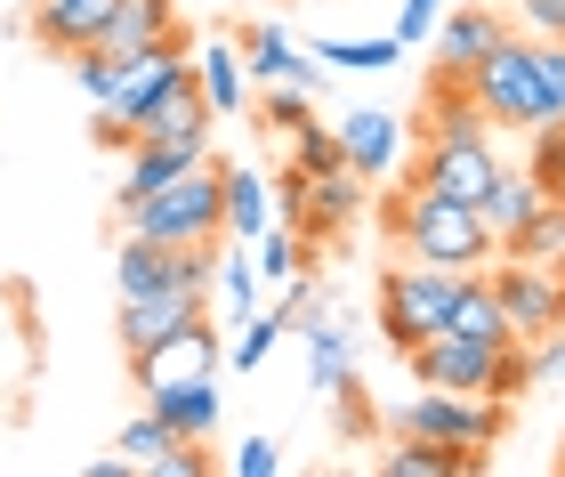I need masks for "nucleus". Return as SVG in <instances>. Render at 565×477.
Returning a JSON list of instances; mask_svg holds the SVG:
<instances>
[{
  "mask_svg": "<svg viewBox=\"0 0 565 477\" xmlns=\"http://www.w3.org/2000/svg\"><path fill=\"white\" fill-rule=\"evenodd\" d=\"M509 430V405L501 396H469V389H413L396 405V437H428V445H452L460 462H484Z\"/></svg>",
  "mask_w": 565,
  "mask_h": 477,
  "instance_id": "3",
  "label": "nucleus"
},
{
  "mask_svg": "<svg viewBox=\"0 0 565 477\" xmlns=\"http://www.w3.org/2000/svg\"><path fill=\"white\" fill-rule=\"evenodd\" d=\"M493 179H501L493 130H477V138H428V155L413 170V187L452 194V203H484V187H493Z\"/></svg>",
  "mask_w": 565,
  "mask_h": 477,
  "instance_id": "7",
  "label": "nucleus"
},
{
  "mask_svg": "<svg viewBox=\"0 0 565 477\" xmlns=\"http://www.w3.org/2000/svg\"><path fill=\"white\" fill-rule=\"evenodd\" d=\"M501 259H565V194H550V203L501 243Z\"/></svg>",
  "mask_w": 565,
  "mask_h": 477,
  "instance_id": "27",
  "label": "nucleus"
},
{
  "mask_svg": "<svg viewBox=\"0 0 565 477\" xmlns=\"http://www.w3.org/2000/svg\"><path fill=\"white\" fill-rule=\"evenodd\" d=\"M469 89H477V106H484L493 130H542V106H533V73H525V41L518 33L493 41L469 65Z\"/></svg>",
  "mask_w": 565,
  "mask_h": 477,
  "instance_id": "6",
  "label": "nucleus"
},
{
  "mask_svg": "<svg viewBox=\"0 0 565 477\" xmlns=\"http://www.w3.org/2000/svg\"><path fill=\"white\" fill-rule=\"evenodd\" d=\"M250 267H259L267 284H291V275H299V227L267 219V235H250Z\"/></svg>",
  "mask_w": 565,
  "mask_h": 477,
  "instance_id": "32",
  "label": "nucleus"
},
{
  "mask_svg": "<svg viewBox=\"0 0 565 477\" xmlns=\"http://www.w3.org/2000/svg\"><path fill=\"white\" fill-rule=\"evenodd\" d=\"M194 316H211V299L202 292H138V299H121V316H114V340H121V357H146L153 340H170L178 324H194Z\"/></svg>",
  "mask_w": 565,
  "mask_h": 477,
  "instance_id": "10",
  "label": "nucleus"
},
{
  "mask_svg": "<svg viewBox=\"0 0 565 477\" xmlns=\"http://www.w3.org/2000/svg\"><path fill=\"white\" fill-rule=\"evenodd\" d=\"M380 219H388V235L404 259L420 267H484L493 259V235H484L477 203H452V194H428V187H396L388 203H380Z\"/></svg>",
  "mask_w": 565,
  "mask_h": 477,
  "instance_id": "1",
  "label": "nucleus"
},
{
  "mask_svg": "<svg viewBox=\"0 0 565 477\" xmlns=\"http://www.w3.org/2000/svg\"><path fill=\"white\" fill-rule=\"evenodd\" d=\"M307 114H316V89H299V82H267V97H259V130H282V138H291Z\"/></svg>",
  "mask_w": 565,
  "mask_h": 477,
  "instance_id": "33",
  "label": "nucleus"
},
{
  "mask_svg": "<svg viewBox=\"0 0 565 477\" xmlns=\"http://www.w3.org/2000/svg\"><path fill=\"white\" fill-rule=\"evenodd\" d=\"M299 340H307V381H316L323 396L355 381V324H348V316H331V308H323Z\"/></svg>",
  "mask_w": 565,
  "mask_h": 477,
  "instance_id": "19",
  "label": "nucleus"
},
{
  "mask_svg": "<svg viewBox=\"0 0 565 477\" xmlns=\"http://www.w3.org/2000/svg\"><path fill=\"white\" fill-rule=\"evenodd\" d=\"M331 130H340V155H348V170H355L364 187L396 179V162H404V114H388V106H355V114L331 121Z\"/></svg>",
  "mask_w": 565,
  "mask_h": 477,
  "instance_id": "9",
  "label": "nucleus"
},
{
  "mask_svg": "<svg viewBox=\"0 0 565 477\" xmlns=\"http://www.w3.org/2000/svg\"><path fill=\"white\" fill-rule=\"evenodd\" d=\"M509 9H518V0H509Z\"/></svg>",
  "mask_w": 565,
  "mask_h": 477,
  "instance_id": "43",
  "label": "nucleus"
},
{
  "mask_svg": "<svg viewBox=\"0 0 565 477\" xmlns=\"http://www.w3.org/2000/svg\"><path fill=\"white\" fill-rule=\"evenodd\" d=\"M542 203H550V187L533 179V170H509V162H501V179L484 187L477 219H484V235H493V243H509V235H518V227H525V219L542 211Z\"/></svg>",
  "mask_w": 565,
  "mask_h": 477,
  "instance_id": "17",
  "label": "nucleus"
},
{
  "mask_svg": "<svg viewBox=\"0 0 565 477\" xmlns=\"http://www.w3.org/2000/svg\"><path fill=\"white\" fill-rule=\"evenodd\" d=\"M106 17H114V0H33V41L73 57V49L106 41Z\"/></svg>",
  "mask_w": 565,
  "mask_h": 477,
  "instance_id": "15",
  "label": "nucleus"
},
{
  "mask_svg": "<svg viewBox=\"0 0 565 477\" xmlns=\"http://www.w3.org/2000/svg\"><path fill=\"white\" fill-rule=\"evenodd\" d=\"M275 340H282V324H275V316H243V340H235V372H259Z\"/></svg>",
  "mask_w": 565,
  "mask_h": 477,
  "instance_id": "37",
  "label": "nucleus"
},
{
  "mask_svg": "<svg viewBox=\"0 0 565 477\" xmlns=\"http://www.w3.org/2000/svg\"><path fill=\"white\" fill-rule=\"evenodd\" d=\"M275 469H282L275 437H243V445H235V477H275Z\"/></svg>",
  "mask_w": 565,
  "mask_h": 477,
  "instance_id": "40",
  "label": "nucleus"
},
{
  "mask_svg": "<svg viewBox=\"0 0 565 477\" xmlns=\"http://www.w3.org/2000/svg\"><path fill=\"white\" fill-rule=\"evenodd\" d=\"M114 73H121V57H106V49H73V82H82L89 106H106V97H114Z\"/></svg>",
  "mask_w": 565,
  "mask_h": 477,
  "instance_id": "36",
  "label": "nucleus"
},
{
  "mask_svg": "<svg viewBox=\"0 0 565 477\" xmlns=\"http://www.w3.org/2000/svg\"><path fill=\"white\" fill-rule=\"evenodd\" d=\"M243 65H250V82H299V89H323V57L291 49V33H282V24H250V33H243Z\"/></svg>",
  "mask_w": 565,
  "mask_h": 477,
  "instance_id": "14",
  "label": "nucleus"
},
{
  "mask_svg": "<svg viewBox=\"0 0 565 477\" xmlns=\"http://www.w3.org/2000/svg\"><path fill=\"white\" fill-rule=\"evenodd\" d=\"M250 292H259V267H250L243 251H218V267H211V299L243 324V316H250Z\"/></svg>",
  "mask_w": 565,
  "mask_h": 477,
  "instance_id": "31",
  "label": "nucleus"
},
{
  "mask_svg": "<svg viewBox=\"0 0 565 477\" xmlns=\"http://www.w3.org/2000/svg\"><path fill=\"white\" fill-rule=\"evenodd\" d=\"M331 405H340V437H364V430H372V405H364V381H348V389H331Z\"/></svg>",
  "mask_w": 565,
  "mask_h": 477,
  "instance_id": "39",
  "label": "nucleus"
},
{
  "mask_svg": "<svg viewBox=\"0 0 565 477\" xmlns=\"http://www.w3.org/2000/svg\"><path fill=\"white\" fill-rule=\"evenodd\" d=\"M388 477H460V469H477V462H460L452 445H428V437H404L388 462H380Z\"/></svg>",
  "mask_w": 565,
  "mask_h": 477,
  "instance_id": "30",
  "label": "nucleus"
},
{
  "mask_svg": "<svg viewBox=\"0 0 565 477\" xmlns=\"http://www.w3.org/2000/svg\"><path fill=\"white\" fill-rule=\"evenodd\" d=\"M331 308V299H323V284H316V275H291V284H282V308H275V324H282V332H307V324H316Z\"/></svg>",
  "mask_w": 565,
  "mask_h": 477,
  "instance_id": "34",
  "label": "nucleus"
},
{
  "mask_svg": "<svg viewBox=\"0 0 565 477\" xmlns=\"http://www.w3.org/2000/svg\"><path fill=\"white\" fill-rule=\"evenodd\" d=\"M340 162H348V155H340V130L307 114L299 130H291V170H299V179H323V170H340Z\"/></svg>",
  "mask_w": 565,
  "mask_h": 477,
  "instance_id": "29",
  "label": "nucleus"
},
{
  "mask_svg": "<svg viewBox=\"0 0 565 477\" xmlns=\"http://www.w3.org/2000/svg\"><path fill=\"white\" fill-rule=\"evenodd\" d=\"M170 251L178 243H146V235H130L114 251V284H121V299H138V292H170Z\"/></svg>",
  "mask_w": 565,
  "mask_h": 477,
  "instance_id": "25",
  "label": "nucleus"
},
{
  "mask_svg": "<svg viewBox=\"0 0 565 477\" xmlns=\"http://www.w3.org/2000/svg\"><path fill=\"white\" fill-rule=\"evenodd\" d=\"M436 17H445V0H404V9H396V41L420 49V41L436 33Z\"/></svg>",
  "mask_w": 565,
  "mask_h": 477,
  "instance_id": "38",
  "label": "nucleus"
},
{
  "mask_svg": "<svg viewBox=\"0 0 565 477\" xmlns=\"http://www.w3.org/2000/svg\"><path fill=\"white\" fill-rule=\"evenodd\" d=\"M267 219H275V187L259 179V170H226V235L250 243V235H267Z\"/></svg>",
  "mask_w": 565,
  "mask_h": 477,
  "instance_id": "24",
  "label": "nucleus"
},
{
  "mask_svg": "<svg viewBox=\"0 0 565 477\" xmlns=\"http://www.w3.org/2000/svg\"><path fill=\"white\" fill-rule=\"evenodd\" d=\"M493 299H501V316H509L518 340L565 332V259H501L493 267Z\"/></svg>",
  "mask_w": 565,
  "mask_h": 477,
  "instance_id": "5",
  "label": "nucleus"
},
{
  "mask_svg": "<svg viewBox=\"0 0 565 477\" xmlns=\"http://www.w3.org/2000/svg\"><path fill=\"white\" fill-rule=\"evenodd\" d=\"M355 211H364V179L340 162L323 179H307V211H299V235H348Z\"/></svg>",
  "mask_w": 565,
  "mask_h": 477,
  "instance_id": "16",
  "label": "nucleus"
},
{
  "mask_svg": "<svg viewBox=\"0 0 565 477\" xmlns=\"http://www.w3.org/2000/svg\"><path fill=\"white\" fill-rule=\"evenodd\" d=\"M121 227L146 243H218L226 235V162H194L170 187L121 203Z\"/></svg>",
  "mask_w": 565,
  "mask_h": 477,
  "instance_id": "2",
  "label": "nucleus"
},
{
  "mask_svg": "<svg viewBox=\"0 0 565 477\" xmlns=\"http://www.w3.org/2000/svg\"><path fill=\"white\" fill-rule=\"evenodd\" d=\"M194 89H202V106H211V121H226V114L250 106V65L235 57V41L194 49Z\"/></svg>",
  "mask_w": 565,
  "mask_h": 477,
  "instance_id": "18",
  "label": "nucleus"
},
{
  "mask_svg": "<svg viewBox=\"0 0 565 477\" xmlns=\"http://www.w3.org/2000/svg\"><path fill=\"white\" fill-rule=\"evenodd\" d=\"M525 138H533V162H525V170H533L550 194H565V121H542V130H525Z\"/></svg>",
  "mask_w": 565,
  "mask_h": 477,
  "instance_id": "35",
  "label": "nucleus"
},
{
  "mask_svg": "<svg viewBox=\"0 0 565 477\" xmlns=\"http://www.w3.org/2000/svg\"><path fill=\"white\" fill-rule=\"evenodd\" d=\"M452 292H460V267L396 259L388 275H380V332H388V348H420L428 332H445Z\"/></svg>",
  "mask_w": 565,
  "mask_h": 477,
  "instance_id": "4",
  "label": "nucleus"
},
{
  "mask_svg": "<svg viewBox=\"0 0 565 477\" xmlns=\"http://www.w3.org/2000/svg\"><path fill=\"white\" fill-rule=\"evenodd\" d=\"M493 41H509V24H501L493 0H469V9H445V17H436V65H445V73H469Z\"/></svg>",
  "mask_w": 565,
  "mask_h": 477,
  "instance_id": "13",
  "label": "nucleus"
},
{
  "mask_svg": "<svg viewBox=\"0 0 565 477\" xmlns=\"http://www.w3.org/2000/svg\"><path fill=\"white\" fill-rule=\"evenodd\" d=\"M130 381H138V389H186V381H218V324H211V316L178 324L170 340H153L146 357H130Z\"/></svg>",
  "mask_w": 565,
  "mask_h": 477,
  "instance_id": "8",
  "label": "nucleus"
},
{
  "mask_svg": "<svg viewBox=\"0 0 565 477\" xmlns=\"http://www.w3.org/2000/svg\"><path fill=\"white\" fill-rule=\"evenodd\" d=\"M299 211H307V179H299V170H282V179H275V219H282V227H299Z\"/></svg>",
  "mask_w": 565,
  "mask_h": 477,
  "instance_id": "42",
  "label": "nucleus"
},
{
  "mask_svg": "<svg viewBox=\"0 0 565 477\" xmlns=\"http://www.w3.org/2000/svg\"><path fill=\"white\" fill-rule=\"evenodd\" d=\"M114 445H121V462L146 469V477H202V469H211V454H202L194 437H178L162 413H138Z\"/></svg>",
  "mask_w": 565,
  "mask_h": 477,
  "instance_id": "12",
  "label": "nucleus"
},
{
  "mask_svg": "<svg viewBox=\"0 0 565 477\" xmlns=\"http://www.w3.org/2000/svg\"><path fill=\"white\" fill-rule=\"evenodd\" d=\"M518 17H525V33L565 41V0H518Z\"/></svg>",
  "mask_w": 565,
  "mask_h": 477,
  "instance_id": "41",
  "label": "nucleus"
},
{
  "mask_svg": "<svg viewBox=\"0 0 565 477\" xmlns=\"http://www.w3.org/2000/svg\"><path fill=\"white\" fill-rule=\"evenodd\" d=\"M307 57H323L331 73H388L404 57V41L396 33L388 41H307Z\"/></svg>",
  "mask_w": 565,
  "mask_h": 477,
  "instance_id": "28",
  "label": "nucleus"
},
{
  "mask_svg": "<svg viewBox=\"0 0 565 477\" xmlns=\"http://www.w3.org/2000/svg\"><path fill=\"white\" fill-rule=\"evenodd\" d=\"M146 413H162L178 437H218V381H186V389H146Z\"/></svg>",
  "mask_w": 565,
  "mask_h": 477,
  "instance_id": "23",
  "label": "nucleus"
},
{
  "mask_svg": "<svg viewBox=\"0 0 565 477\" xmlns=\"http://www.w3.org/2000/svg\"><path fill=\"white\" fill-rule=\"evenodd\" d=\"M153 41H178V9L170 0H114L106 17V57H130V49H153Z\"/></svg>",
  "mask_w": 565,
  "mask_h": 477,
  "instance_id": "20",
  "label": "nucleus"
},
{
  "mask_svg": "<svg viewBox=\"0 0 565 477\" xmlns=\"http://www.w3.org/2000/svg\"><path fill=\"white\" fill-rule=\"evenodd\" d=\"M477 130H493V121H484L469 73H445V65H436V82H428V138H477Z\"/></svg>",
  "mask_w": 565,
  "mask_h": 477,
  "instance_id": "22",
  "label": "nucleus"
},
{
  "mask_svg": "<svg viewBox=\"0 0 565 477\" xmlns=\"http://www.w3.org/2000/svg\"><path fill=\"white\" fill-rule=\"evenodd\" d=\"M445 332H469V340H493V348H509V340H518V332H509V316H501V299H493V275H484V267H469V275H460Z\"/></svg>",
  "mask_w": 565,
  "mask_h": 477,
  "instance_id": "21",
  "label": "nucleus"
},
{
  "mask_svg": "<svg viewBox=\"0 0 565 477\" xmlns=\"http://www.w3.org/2000/svg\"><path fill=\"white\" fill-rule=\"evenodd\" d=\"M525 73H533V106H542V121H565V41L525 33Z\"/></svg>",
  "mask_w": 565,
  "mask_h": 477,
  "instance_id": "26",
  "label": "nucleus"
},
{
  "mask_svg": "<svg viewBox=\"0 0 565 477\" xmlns=\"http://www.w3.org/2000/svg\"><path fill=\"white\" fill-rule=\"evenodd\" d=\"M194 162H211V130H178V138H130V179L114 187V211H121V203H138V194H153V187H170L178 170H194Z\"/></svg>",
  "mask_w": 565,
  "mask_h": 477,
  "instance_id": "11",
  "label": "nucleus"
}]
</instances>
